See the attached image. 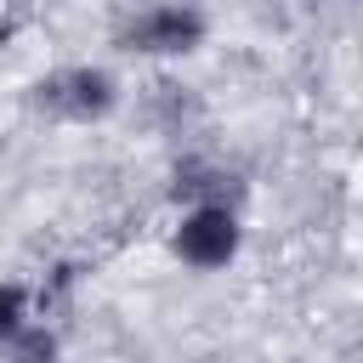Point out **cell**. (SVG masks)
<instances>
[{
    "label": "cell",
    "instance_id": "7a4b0ae2",
    "mask_svg": "<svg viewBox=\"0 0 363 363\" xmlns=\"http://www.w3.org/2000/svg\"><path fill=\"white\" fill-rule=\"evenodd\" d=\"M176 250H182V261H193V267H227L233 250H238V221H233V210H227V204H199V210L182 221Z\"/></svg>",
    "mask_w": 363,
    "mask_h": 363
},
{
    "label": "cell",
    "instance_id": "6da1fadb",
    "mask_svg": "<svg viewBox=\"0 0 363 363\" xmlns=\"http://www.w3.org/2000/svg\"><path fill=\"white\" fill-rule=\"evenodd\" d=\"M34 102L57 119H102L113 108V79L102 68H62L34 85Z\"/></svg>",
    "mask_w": 363,
    "mask_h": 363
},
{
    "label": "cell",
    "instance_id": "5b68a950",
    "mask_svg": "<svg viewBox=\"0 0 363 363\" xmlns=\"http://www.w3.org/2000/svg\"><path fill=\"white\" fill-rule=\"evenodd\" d=\"M17 318H23V289L17 284H0V340L17 335Z\"/></svg>",
    "mask_w": 363,
    "mask_h": 363
},
{
    "label": "cell",
    "instance_id": "277c9868",
    "mask_svg": "<svg viewBox=\"0 0 363 363\" xmlns=\"http://www.w3.org/2000/svg\"><path fill=\"white\" fill-rule=\"evenodd\" d=\"M11 363H57V340H51L45 329H28V335H17Z\"/></svg>",
    "mask_w": 363,
    "mask_h": 363
},
{
    "label": "cell",
    "instance_id": "8992f818",
    "mask_svg": "<svg viewBox=\"0 0 363 363\" xmlns=\"http://www.w3.org/2000/svg\"><path fill=\"white\" fill-rule=\"evenodd\" d=\"M0 45H6V28H0Z\"/></svg>",
    "mask_w": 363,
    "mask_h": 363
},
{
    "label": "cell",
    "instance_id": "3957f363",
    "mask_svg": "<svg viewBox=\"0 0 363 363\" xmlns=\"http://www.w3.org/2000/svg\"><path fill=\"white\" fill-rule=\"evenodd\" d=\"M199 34H204V17H199V11H187V6H164V11H147L125 40H130L136 51H193Z\"/></svg>",
    "mask_w": 363,
    "mask_h": 363
}]
</instances>
